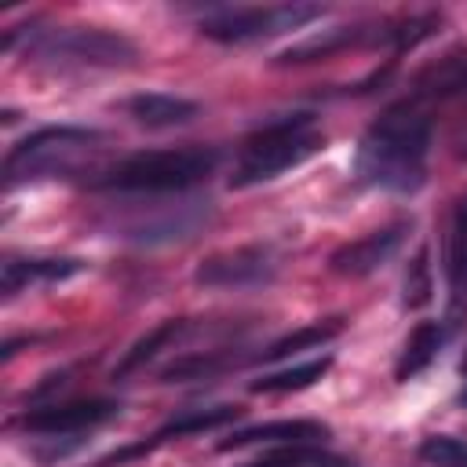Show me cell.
I'll return each instance as SVG.
<instances>
[{
	"label": "cell",
	"instance_id": "17",
	"mask_svg": "<svg viewBox=\"0 0 467 467\" xmlns=\"http://www.w3.org/2000/svg\"><path fill=\"white\" fill-rule=\"evenodd\" d=\"M237 405H212V409H186L179 416H171L157 434L153 441H171V438H182V434H201V431H215V427H226L230 420H237Z\"/></svg>",
	"mask_w": 467,
	"mask_h": 467
},
{
	"label": "cell",
	"instance_id": "21",
	"mask_svg": "<svg viewBox=\"0 0 467 467\" xmlns=\"http://www.w3.org/2000/svg\"><path fill=\"white\" fill-rule=\"evenodd\" d=\"M420 460L431 467H467V441L452 434H431L420 445Z\"/></svg>",
	"mask_w": 467,
	"mask_h": 467
},
{
	"label": "cell",
	"instance_id": "8",
	"mask_svg": "<svg viewBox=\"0 0 467 467\" xmlns=\"http://www.w3.org/2000/svg\"><path fill=\"white\" fill-rule=\"evenodd\" d=\"M120 412L117 401L109 398H88V401H51V405H40V409H29L22 416V427L33 431V434H44V438H66V434H80V431H91L106 420H113Z\"/></svg>",
	"mask_w": 467,
	"mask_h": 467
},
{
	"label": "cell",
	"instance_id": "9",
	"mask_svg": "<svg viewBox=\"0 0 467 467\" xmlns=\"http://www.w3.org/2000/svg\"><path fill=\"white\" fill-rule=\"evenodd\" d=\"M405 223H390V226H379V230H368L347 244H339L332 255H328V270L339 274V277H368L376 274L379 266H387L401 241H405Z\"/></svg>",
	"mask_w": 467,
	"mask_h": 467
},
{
	"label": "cell",
	"instance_id": "18",
	"mask_svg": "<svg viewBox=\"0 0 467 467\" xmlns=\"http://www.w3.org/2000/svg\"><path fill=\"white\" fill-rule=\"evenodd\" d=\"M332 358H314V361H299V365H288L281 372H266L252 383V394H285V390H303L310 383H317L325 372H328Z\"/></svg>",
	"mask_w": 467,
	"mask_h": 467
},
{
	"label": "cell",
	"instance_id": "1",
	"mask_svg": "<svg viewBox=\"0 0 467 467\" xmlns=\"http://www.w3.org/2000/svg\"><path fill=\"white\" fill-rule=\"evenodd\" d=\"M431 117L416 99H405L379 113L358 142L354 171L361 182L387 193H412L427 179L431 157Z\"/></svg>",
	"mask_w": 467,
	"mask_h": 467
},
{
	"label": "cell",
	"instance_id": "3",
	"mask_svg": "<svg viewBox=\"0 0 467 467\" xmlns=\"http://www.w3.org/2000/svg\"><path fill=\"white\" fill-rule=\"evenodd\" d=\"M325 135L317 131L310 113H292L281 120H270L263 128H255L237 157H234V171H230V186L244 190V186H259L277 179L288 168H299L306 157H314L321 150Z\"/></svg>",
	"mask_w": 467,
	"mask_h": 467
},
{
	"label": "cell",
	"instance_id": "22",
	"mask_svg": "<svg viewBox=\"0 0 467 467\" xmlns=\"http://www.w3.org/2000/svg\"><path fill=\"white\" fill-rule=\"evenodd\" d=\"M431 299V277H427V259L420 255L412 263V274L405 277V303L409 306H423Z\"/></svg>",
	"mask_w": 467,
	"mask_h": 467
},
{
	"label": "cell",
	"instance_id": "5",
	"mask_svg": "<svg viewBox=\"0 0 467 467\" xmlns=\"http://www.w3.org/2000/svg\"><path fill=\"white\" fill-rule=\"evenodd\" d=\"M29 51L55 66H80V69H117L139 58V47L113 29L99 26H62L40 29L29 40Z\"/></svg>",
	"mask_w": 467,
	"mask_h": 467
},
{
	"label": "cell",
	"instance_id": "20",
	"mask_svg": "<svg viewBox=\"0 0 467 467\" xmlns=\"http://www.w3.org/2000/svg\"><path fill=\"white\" fill-rule=\"evenodd\" d=\"M244 467H354V463L325 452L321 445H292V449H274V452H266Z\"/></svg>",
	"mask_w": 467,
	"mask_h": 467
},
{
	"label": "cell",
	"instance_id": "2",
	"mask_svg": "<svg viewBox=\"0 0 467 467\" xmlns=\"http://www.w3.org/2000/svg\"><path fill=\"white\" fill-rule=\"evenodd\" d=\"M219 164L215 146H171V150H142L124 161H117L102 179H95L99 190L109 193H182L208 179Z\"/></svg>",
	"mask_w": 467,
	"mask_h": 467
},
{
	"label": "cell",
	"instance_id": "19",
	"mask_svg": "<svg viewBox=\"0 0 467 467\" xmlns=\"http://www.w3.org/2000/svg\"><path fill=\"white\" fill-rule=\"evenodd\" d=\"M182 328H186L182 321H164V325H157L153 332H146V336H142V339H139V343L120 358V365L113 368V376H117V379H124V376H131L135 368H142L146 361H153V358H157V354H161V350H164V347H168Z\"/></svg>",
	"mask_w": 467,
	"mask_h": 467
},
{
	"label": "cell",
	"instance_id": "10",
	"mask_svg": "<svg viewBox=\"0 0 467 467\" xmlns=\"http://www.w3.org/2000/svg\"><path fill=\"white\" fill-rule=\"evenodd\" d=\"M88 263L80 259H44V255H7L4 270H0V288L4 296H18L26 288H44V285H58L66 277L84 274Z\"/></svg>",
	"mask_w": 467,
	"mask_h": 467
},
{
	"label": "cell",
	"instance_id": "14",
	"mask_svg": "<svg viewBox=\"0 0 467 467\" xmlns=\"http://www.w3.org/2000/svg\"><path fill=\"white\" fill-rule=\"evenodd\" d=\"M456 95H467V55H445L441 62L427 66L412 84V99L416 102L456 99Z\"/></svg>",
	"mask_w": 467,
	"mask_h": 467
},
{
	"label": "cell",
	"instance_id": "4",
	"mask_svg": "<svg viewBox=\"0 0 467 467\" xmlns=\"http://www.w3.org/2000/svg\"><path fill=\"white\" fill-rule=\"evenodd\" d=\"M102 142V131L80 128V124H55L40 128L26 139H18L4 157V186L47 179L80 168L84 157H91Z\"/></svg>",
	"mask_w": 467,
	"mask_h": 467
},
{
	"label": "cell",
	"instance_id": "13",
	"mask_svg": "<svg viewBox=\"0 0 467 467\" xmlns=\"http://www.w3.org/2000/svg\"><path fill=\"white\" fill-rule=\"evenodd\" d=\"M445 339H449V328H445L441 321H420V325L409 332L405 347H401V358H398V365H394V376H398L401 383L412 379V376H420V372L438 358V350L445 347Z\"/></svg>",
	"mask_w": 467,
	"mask_h": 467
},
{
	"label": "cell",
	"instance_id": "11",
	"mask_svg": "<svg viewBox=\"0 0 467 467\" xmlns=\"http://www.w3.org/2000/svg\"><path fill=\"white\" fill-rule=\"evenodd\" d=\"M328 438V427L317 420H274V423H255L244 431H234L226 441H219L223 452L230 449H248V445H274V449H292V445H321Z\"/></svg>",
	"mask_w": 467,
	"mask_h": 467
},
{
	"label": "cell",
	"instance_id": "23",
	"mask_svg": "<svg viewBox=\"0 0 467 467\" xmlns=\"http://www.w3.org/2000/svg\"><path fill=\"white\" fill-rule=\"evenodd\" d=\"M460 376L467 379V354H463V361H460Z\"/></svg>",
	"mask_w": 467,
	"mask_h": 467
},
{
	"label": "cell",
	"instance_id": "7",
	"mask_svg": "<svg viewBox=\"0 0 467 467\" xmlns=\"http://www.w3.org/2000/svg\"><path fill=\"white\" fill-rule=\"evenodd\" d=\"M277 266L281 263L270 244H241L201 259L193 281L204 288H255V285H270Z\"/></svg>",
	"mask_w": 467,
	"mask_h": 467
},
{
	"label": "cell",
	"instance_id": "15",
	"mask_svg": "<svg viewBox=\"0 0 467 467\" xmlns=\"http://www.w3.org/2000/svg\"><path fill=\"white\" fill-rule=\"evenodd\" d=\"M449 292H452V314L467 306V193L456 201L452 230H449Z\"/></svg>",
	"mask_w": 467,
	"mask_h": 467
},
{
	"label": "cell",
	"instance_id": "16",
	"mask_svg": "<svg viewBox=\"0 0 467 467\" xmlns=\"http://www.w3.org/2000/svg\"><path fill=\"white\" fill-rule=\"evenodd\" d=\"M339 332H343V317H325V321L303 325V328L288 332L285 339L270 343V347L259 354V361H277V358H288V354H299V350H317V347H325L328 339H336Z\"/></svg>",
	"mask_w": 467,
	"mask_h": 467
},
{
	"label": "cell",
	"instance_id": "6",
	"mask_svg": "<svg viewBox=\"0 0 467 467\" xmlns=\"http://www.w3.org/2000/svg\"><path fill=\"white\" fill-rule=\"evenodd\" d=\"M321 4H248V7H219L215 15L201 18V33L219 44H248L263 36H277L288 29H303L306 22L321 18Z\"/></svg>",
	"mask_w": 467,
	"mask_h": 467
},
{
	"label": "cell",
	"instance_id": "12",
	"mask_svg": "<svg viewBox=\"0 0 467 467\" xmlns=\"http://www.w3.org/2000/svg\"><path fill=\"white\" fill-rule=\"evenodd\" d=\"M128 113L146 128H171L197 117V102L171 91H142L128 99Z\"/></svg>",
	"mask_w": 467,
	"mask_h": 467
}]
</instances>
